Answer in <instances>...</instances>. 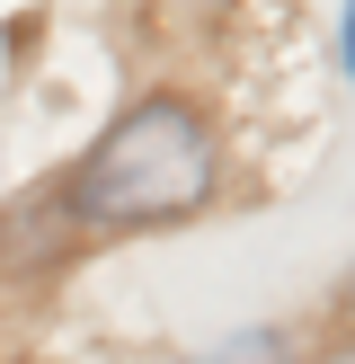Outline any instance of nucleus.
I'll use <instances>...</instances> for the list:
<instances>
[{
	"label": "nucleus",
	"mask_w": 355,
	"mask_h": 364,
	"mask_svg": "<svg viewBox=\"0 0 355 364\" xmlns=\"http://www.w3.org/2000/svg\"><path fill=\"white\" fill-rule=\"evenodd\" d=\"M222 178V142L187 98H133L98 142L80 151L62 205L80 231H160L195 213Z\"/></svg>",
	"instance_id": "f257e3e1"
},
{
	"label": "nucleus",
	"mask_w": 355,
	"mask_h": 364,
	"mask_svg": "<svg viewBox=\"0 0 355 364\" xmlns=\"http://www.w3.org/2000/svg\"><path fill=\"white\" fill-rule=\"evenodd\" d=\"M346 63H355V9H346Z\"/></svg>",
	"instance_id": "f03ea898"
},
{
	"label": "nucleus",
	"mask_w": 355,
	"mask_h": 364,
	"mask_svg": "<svg viewBox=\"0 0 355 364\" xmlns=\"http://www.w3.org/2000/svg\"><path fill=\"white\" fill-rule=\"evenodd\" d=\"M213 364H240V355H213Z\"/></svg>",
	"instance_id": "7ed1b4c3"
}]
</instances>
